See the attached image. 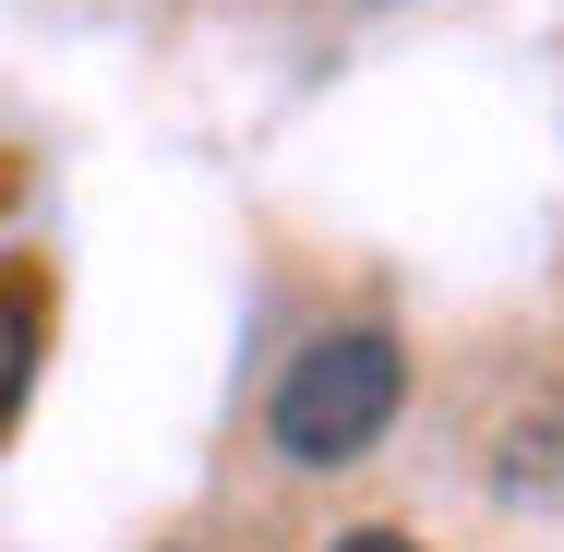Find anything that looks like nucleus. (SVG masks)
Wrapping results in <instances>:
<instances>
[{
	"mask_svg": "<svg viewBox=\"0 0 564 552\" xmlns=\"http://www.w3.org/2000/svg\"><path fill=\"white\" fill-rule=\"evenodd\" d=\"M36 336H48V289H36V264H0V433L24 421V385H36Z\"/></svg>",
	"mask_w": 564,
	"mask_h": 552,
	"instance_id": "nucleus-3",
	"label": "nucleus"
},
{
	"mask_svg": "<svg viewBox=\"0 0 564 552\" xmlns=\"http://www.w3.org/2000/svg\"><path fill=\"white\" fill-rule=\"evenodd\" d=\"M325 552H421V541H409V529H337Z\"/></svg>",
	"mask_w": 564,
	"mask_h": 552,
	"instance_id": "nucleus-4",
	"label": "nucleus"
},
{
	"mask_svg": "<svg viewBox=\"0 0 564 552\" xmlns=\"http://www.w3.org/2000/svg\"><path fill=\"white\" fill-rule=\"evenodd\" d=\"M397 397H409V348H397L384 325H325L289 372H276L264 433H276L289 468H348V456H372V444H384Z\"/></svg>",
	"mask_w": 564,
	"mask_h": 552,
	"instance_id": "nucleus-1",
	"label": "nucleus"
},
{
	"mask_svg": "<svg viewBox=\"0 0 564 552\" xmlns=\"http://www.w3.org/2000/svg\"><path fill=\"white\" fill-rule=\"evenodd\" d=\"M492 480H505L517 505H564V397H541V409H517V421H505Z\"/></svg>",
	"mask_w": 564,
	"mask_h": 552,
	"instance_id": "nucleus-2",
	"label": "nucleus"
}]
</instances>
